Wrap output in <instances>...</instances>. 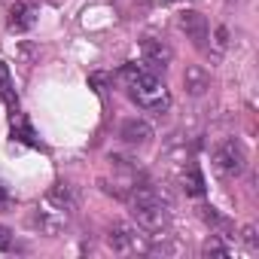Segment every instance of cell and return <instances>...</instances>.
<instances>
[{
  "label": "cell",
  "mask_w": 259,
  "mask_h": 259,
  "mask_svg": "<svg viewBox=\"0 0 259 259\" xmlns=\"http://www.w3.org/2000/svg\"><path fill=\"white\" fill-rule=\"evenodd\" d=\"M46 204H52V207H58V210L73 213V207H76V195H73V189H70L67 183H55V186L46 192Z\"/></svg>",
  "instance_id": "obj_10"
},
{
  "label": "cell",
  "mask_w": 259,
  "mask_h": 259,
  "mask_svg": "<svg viewBox=\"0 0 259 259\" xmlns=\"http://www.w3.org/2000/svg\"><path fill=\"white\" fill-rule=\"evenodd\" d=\"M13 138H19L25 144H34V132H31V125L25 119H19V125H13Z\"/></svg>",
  "instance_id": "obj_14"
},
{
  "label": "cell",
  "mask_w": 259,
  "mask_h": 259,
  "mask_svg": "<svg viewBox=\"0 0 259 259\" xmlns=\"http://www.w3.org/2000/svg\"><path fill=\"white\" fill-rule=\"evenodd\" d=\"M0 98H4L13 110L19 107V101H16V95H13V76H10V67L0 61Z\"/></svg>",
  "instance_id": "obj_12"
},
{
  "label": "cell",
  "mask_w": 259,
  "mask_h": 259,
  "mask_svg": "<svg viewBox=\"0 0 259 259\" xmlns=\"http://www.w3.org/2000/svg\"><path fill=\"white\" fill-rule=\"evenodd\" d=\"M132 213L138 220V226L150 235L162 232L168 226V210L162 204V198H144V201H132Z\"/></svg>",
  "instance_id": "obj_2"
},
{
  "label": "cell",
  "mask_w": 259,
  "mask_h": 259,
  "mask_svg": "<svg viewBox=\"0 0 259 259\" xmlns=\"http://www.w3.org/2000/svg\"><path fill=\"white\" fill-rule=\"evenodd\" d=\"M183 85H186V92H189L192 98H201V95L210 89V73H207L201 64H189V67L183 70Z\"/></svg>",
  "instance_id": "obj_9"
},
{
  "label": "cell",
  "mask_w": 259,
  "mask_h": 259,
  "mask_svg": "<svg viewBox=\"0 0 259 259\" xmlns=\"http://www.w3.org/2000/svg\"><path fill=\"white\" fill-rule=\"evenodd\" d=\"M67 220H70V213L67 210H58L52 204H43V210L37 207V213H34V226L40 232H46V235H58L67 226Z\"/></svg>",
  "instance_id": "obj_7"
},
{
  "label": "cell",
  "mask_w": 259,
  "mask_h": 259,
  "mask_svg": "<svg viewBox=\"0 0 259 259\" xmlns=\"http://www.w3.org/2000/svg\"><path fill=\"white\" fill-rule=\"evenodd\" d=\"M10 204V192H7V186L0 183V207H7Z\"/></svg>",
  "instance_id": "obj_20"
},
{
  "label": "cell",
  "mask_w": 259,
  "mask_h": 259,
  "mask_svg": "<svg viewBox=\"0 0 259 259\" xmlns=\"http://www.w3.org/2000/svg\"><path fill=\"white\" fill-rule=\"evenodd\" d=\"M201 253H204V256H229V250H226V244H223L220 238H210Z\"/></svg>",
  "instance_id": "obj_15"
},
{
  "label": "cell",
  "mask_w": 259,
  "mask_h": 259,
  "mask_svg": "<svg viewBox=\"0 0 259 259\" xmlns=\"http://www.w3.org/2000/svg\"><path fill=\"white\" fill-rule=\"evenodd\" d=\"M183 189L189 192V195H204V177L195 171V168H189V171H183Z\"/></svg>",
  "instance_id": "obj_13"
},
{
  "label": "cell",
  "mask_w": 259,
  "mask_h": 259,
  "mask_svg": "<svg viewBox=\"0 0 259 259\" xmlns=\"http://www.w3.org/2000/svg\"><path fill=\"white\" fill-rule=\"evenodd\" d=\"M10 244H13V232L7 226H0V250H10Z\"/></svg>",
  "instance_id": "obj_17"
},
{
  "label": "cell",
  "mask_w": 259,
  "mask_h": 259,
  "mask_svg": "<svg viewBox=\"0 0 259 259\" xmlns=\"http://www.w3.org/2000/svg\"><path fill=\"white\" fill-rule=\"evenodd\" d=\"M177 25H180V31L195 43V46H204V40H207V19L198 13V10H183L180 16H177Z\"/></svg>",
  "instance_id": "obj_6"
},
{
  "label": "cell",
  "mask_w": 259,
  "mask_h": 259,
  "mask_svg": "<svg viewBox=\"0 0 259 259\" xmlns=\"http://www.w3.org/2000/svg\"><path fill=\"white\" fill-rule=\"evenodd\" d=\"M213 165H217L220 174L238 177V174L247 168V153H244V147H241L238 141H226V144L213 153Z\"/></svg>",
  "instance_id": "obj_3"
},
{
  "label": "cell",
  "mask_w": 259,
  "mask_h": 259,
  "mask_svg": "<svg viewBox=\"0 0 259 259\" xmlns=\"http://www.w3.org/2000/svg\"><path fill=\"white\" fill-rule=\"evenodd\" d=\"M201 220H204V223H213V226H220V223H223V220H220V213H217L213 207H201Z\"/></svg>",
  "instance_id": "obj_16"
},
{
  "label": "cell",
  "mask_w": 259,
  "mask_h": 259,
  "mask_svg": "<svg viewBox=\"0 0 259 259\" xmlns=\"http://www.w3.org/2000/svg\"><path fill=\"white\" fill-rule=\"evenodd\" d=\"M244 241H247L250 247H256V244H259V241H256V229H253V226H244Z\"/></svg>",
  "instance_id": "obj_18"
},
{
  "label": "cell",
  "mask_w": 259,
  "mask_h": 259,
  "mask_svg": "<svg viewBox=\"0 0 259 259\" xmlns=\"http://www.w3.org/2000/svg\"><path fill=\"white\" fill-rule=\"evenodd\" d=\"M128 85H132V98L138 101V107H144V110H150V113H165V110L171 107V92H168V85H165L159 76H153L150 70L141 73L135 82H128Z\"/></svg>",
  "instance_id": "obj_1"
},
{
  "label": "cell",
  "mask_w": 259,
  "mask_h": 259,
  "mask_svg": "<svg viewBox=\"0 0 259 259\" xmlns=\"http://www.w3.org/2000/svg\"><path fill=\"white\" fill-rule=\"evenodd\" d=\"M141 55H144V64L150 70H165L174 61V49L159 37H144L141 40Z\"/></svg>",
  "instance_id": "obj_5"
},
{
  "label": "cell",
  "mask_w": 259,
  "mask_h": 259,
  "mask_svg": "<svg viewBox=\"0 0 259 259\" xmlns=\"http://www.w3.org/2000/svg\"><path fill=\"white\" fill-rule=\"evenodd\" d=\"M110 247L113 250H147L150 247V235H141L135 226H128V223H116L113 229H110Z\"/></svg>",
  "instance_id": "obj_4"
},
{
  "label": "cell",
  "mask_w": 259,
  "mask_h": 259,
  "mask_svg": "<svg viewBox=\"0 0 259 259\" xmlns=\"http://www.w3.org/2000/svg\"><path fill=\"white\" fill-rule=\"evenodd\" d=\"M34 25V10L28 7V4H16V7H10V28L13 31H28Z\"/></svg>",
  "instance_id": "obj_11"
},
{
  "label": "cell",
  "mask_w": 259,
  "mask_h": 259,
  "mask_svg": "<svg viewBox=\"0 0 259 259\" xmlns=\"http://www.w3.org/2000/svg\"><path fill=\"white\" fill-rule=\"evenodd\" d=\"M104 82H107V76H104V73H95V76H92V85H95L98 92H104Z\"/></svg>",
  "instance_id": "obj_19"
},
{
  "label": "cell",
  "mask_w": 259,
  "mask_h": 259,
  "mask_svg": "<svg viewBox=\"0 0 259 259\" xmlns=\"http://www.w3.org/2000/svg\"><path fill=\"white\" fill-rule=\"evenodd\" d=\"M119 138H122L128 147H144V144L153 141V128H150V122H144V119H125L122 128H119Z\"/></svg>",
  "instance_id": "obj_8"
}]
</instances>
